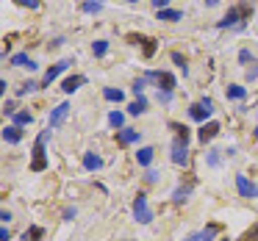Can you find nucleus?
<instances>
[{
	"instance_id": "30",
	"label": "nucleus",
	"mask_w": 258,
	"mask_h": 241,
	"mask_svg": "<svg viewBox=\"0 0 258 241\" xmlns=\"http://www.w3.org/2000/svg\"><path fill=\"white\" fill-rule=\"evenodd\" d=\"M145 81H147V78H139V81H134V92H136V97H139L142 92H145Z\"/></svg>"
},
{
	"instance_id": "7",
	"label": "nucleus",
	"mask_w": 258,
	"mask_h": 241,
	"mask_svg": "<svg viewBox=\"0 0 258 241\" xmlns=\"http://www.w3.org/2000/svg\"><path fill=\"white\" fill-rule=\"evenodd\" d=\"M236 189H239L241 197H247V200H252V197H258V186L250 183V180L244 178V175H236Z\"/></svg>"
},
{
	"instance_id": "41",
	"label": "nucleus",
	"mask_w": 258,
	"mask_h": 241,
	"mask_svg": "<svg viewBox=\"0 0 258 241\" xmlns=\"http://www.w3.org/2000/svg\"><path fill=\"white\" fill-rule=\"evenodd\" d=\"M128 3H136V0H128Z\"/></svg>"
},
{
	"instance_id": "34",
	"label": "nucleus",
	"mask_w": 258,
	"mask_h": 241,
	"mask_svg": "<svg viewBox=\"0 0 258 241\" xmlns=\"http://www.w3.org/2000/svg\"><path fill=\"white\" fill-rule=\"evenodd\" d=\"M239 61H241V64H247V61L252 64V56H250V53H247V50H241V53H239Z\"/></svg>"
},
{
	"instance_id": "10",
	"label": "nucleus",
	"mask_w": 258,
	"mask_h": 241,
	"mask_svg": "<svg viewBox=\"0 0 258 241\" xmlns=\"http://www.w3.org/2000/svg\"><path fill=\"white\" fill-rule=\"evenodd\" d=\"M217 133H219V125H217V122H208V125H203V128H200V133H197V139H200L203 144H206V141H211Z\"/></svg>"
},
{
	"instance_id": "39",
	"label": "nucleus",
	"mask_w": 258,
	"mask_h": 241,
	"mask_svg": "<svg viewBox=\"0 0 258 241\" xmlns=\"http://www.w3.org/2000/svg\"><path fill=\"white\" fill-rule=\"evenodd\" d=\"M219 0H206V6H217Z\"/></svg>"
},
{
	"instance_id": "16",
	"label": "nucleus",
	"mask_w": 258,
	"mask_h": 241,
	"mask_svg": "<svg viewBox=\"0 0 258 241\" xmlns=\"http://www.w3.org/2000/svg\"><path fill=\"white\" fill-rule=\"evenodd\" d=\"M84 167L89 169V172H95V169L103 167V161H100L97 155H92V152H86V155H84Z\"/></svg>"
},
{
	"instance_id": "29",
	"label": "nucleus",
	"mask_w": 258,
	"mask_h": 241,
	"mask_svg": "<svg viewBox=\"0 0 258 241\" xmlns=\"http://www.w3.org/2000/svg\"><path fill=\"white\" fill-rule=\"evenodd\" d=\"M153 53H156V42L145 39V56H153Z\"/></svg>"
},
{
	"instance_id": "3",
	"label": "nucleus",
	"mask_w": 258,
	"mask_h": 241,
	"mask_svg": "<svg viewBox=\"0 0 258 241\" xmlns=\"http://www.w3.org/2000/svg\"><path fill=\"white\" fill-rule=\"evenodd\" d=\"M145 78H147V81H156L161 92H172V89H175V78H172L169 72H158V69H153V72H147Z\"/></svg>"
},
{
	"instance_id": "35",
	"label": "nucleus",
	"mask_w": 258,
	"mask_h": 241,
	"mask_svg": "<svg viewBox=\"0 0 258 241\" xmlns=\"http://www.w3.org/2000/svg\"><path fill=\"white\" fill-rule=\"evenodd\" d=\"M150 3L158 9V12H161V9H167V3H169V0H150Z\"/></svg>"
},
{
	"instance_id": "38",
	"label": "nucleus",
	"mask_w": 258,
	"mask_h": 241,
	"mask_svg": "<svg viewBox=\"0 0 258 241\" xmlns=\"http://www.w3.org/2000/svg\"><path fill=\"white\" fill-rule=\"evenodd\" d=\"M156 178H158V172H153V169H150V172H147V183H156Z\"/></svg>"
},
{
	"instance_id": "21",
	"label": "nucleus",
	"mask_w": 258,
	"mask_h": 241,
	"mask_svg": "<svg viewBox=\"0 0 258 241\" xmlns=\"http://www.w3.org/2000/svg\"><path fill=\"white\" fill-rule=\"evenodd\" d=\"M108 122H111V128L122 130V122H125V117H122L119 111H111V114H108Z\"/></svg>"
},
{
	"instance_id": "8",
	"label": "nucleus",
	"mask_w": 258,
	"mask_h": 241,
	"mask_svg": "<svg viewBox=\"0 0 258 241\" xmlns=\"http://www.w3.org/2000/svg\"><path fill=\"white\" fill-rule=\"evenodd\" d=\"M217 233H219V227H217V224H208L206 230H197V233L186 235V241H211Z\"/></svg>"
},
{
	"instance_id": "40",
	"label": "nucleus",
	"mask_w": 258,
	"mask_h": 241,
	"mask_svg": "<svg viewBox=\"0 0 258 241\" xmlns=\"http://www.w3.org/2000/svg\"><path fill=\"white\" fill-rule=\"evenodd\" d=\"M255 139H258V128H255Z\"/></svg>"
},
{
	"instance_id": "20",
	"label": "nucleus",
	"mask_w": 258,
	"mask_h": 241,
	"mask_svg": "<svg viewBox=\"0 0 258 241\" xmlns=\"http://www.w3.org/2000/svg\"><path fill=\"white\" fill-rule=\"evenodd\" d=\"M12 64H14V67H34V61H31L25 53H17V56H12Z\"/></svg>"
},
{
	"instance_id": "23",
	"label": "nucleus",
	"mask_w": 258,
	"mask_h": 241,
	"mask_svg": "<svg viewBox=\"0 0 258 241\" xmlns=\"http://www.w3.org/2000/svg\"><path fill=\"white\" fill-rule=\"evenodd\" d=\"M103 97L111 100V103H119V100H122V92H119V89H103Z\"/></svg>"
},
{
	"instance_id": "11",
	"label": "nucleus",
	"mask_w": 258,
	"mask_h": 241,
	"mask_svg": "<svg viewBox=\"0 0 258 241\" xmlns=\"http://www.w3.org/2000/svg\"><path fill=\"white\" fill-rule=\"evenodd\" d=\"M117 139H119V144H134V141H139V130L122 128V130H117Z\"/></svg>"
},
{
	"instance_id": "4",
	"label": "nucleus",
	"mask_w": 258,
	"mask_h": 241,
	"mask_svg": "<svg viewBox=\"0 0 258 241\" xmlns=\"http://www.w3.org/2000/svg\"><path fill=\"white\" fill-rule=\"evenodd\" d=\"M211 100H208V97H203L200 103H195V106L189 108V114H191V119H197V122H206L208 117H211Z\"/></svg>"
},
{
	"instance_id": "19",
	"label": "nucleus",
	"mask_w": 258,
	"mask_h": 241,
	"mask_svg": "<svg viewBox=\"0 0 258 241\" xmlns=\"http://www.w3.org/2000/svg\"><path fill=\"white\" fill-rule=\"evenodd\" d=\"M34 122V117H31L28 111H17L14 114V125H17V128H23V125H31Z\"/></svg>"
},
{
	"instance_id": "9",
	"label": "nucleus",
	"mask_w": 258,
	"mask_h": 241,
	"mask_svg": "<svg viewBox=\"0 0 258 241\" xmlns=\"http://www.w3.org/2000/svg\"><path fill=\"white\" fill-rule=\"evenodd\" d=\"M67 111H70L67 103H61V106L53 108V114H50V128H58V125L64 122V117H67Z\"/></svg>"
},
{
	"instance_id": "28",
	"label": "nucleus",
	"mask_w": 258,
	"mask_h": 241,
	"mask_svg": "<svg viewBox=\"0 0 258 241\" xmlns=\"http://www.w3.org/2000/svg\"><path fill=\"white\" fill-rule=\"evenodd\" d=\"M34 89H36V84H34V81H28V84H23V86L17 89V95L23 97V95H28V92H34Z\"/></svg>"
},
{
	"instance_id": "6",
	"label": "nucleus",
	"mask_w": 258,
	"mask_h": 241,
	"mask_svg": "<svg viewBox=\"0 0 258 241\" xmlns=\"http://www.w3.org/2000/svg\"><path fill=\"white\" fill-rule=\"evenodd\" d=\"M45 167H47V161H45V133H42L34 144V164H31V169L39 172V169H45Z\"/></svg>"
},
{
	"instance_id": "1",
	"label": "nucleus",
	"mask_w": 258,
	"mask_h": 241,
	"mask_svg": "<svg viewBox=\"0 0 258 241\" xmlns=\"http://www.w3.org/2000/svg\"><path fill=\"white\" fill-rule=\"evenodd\" d=\"M241 17H250V9H230L217 23V28H241Z\"/></svg>"
},
{
	"instance_id": "22",
	"label": "nucleus",
	"mask_w": 258,
	"mask_h": 241,
	"mask_svg": "<svg viewBox=\"0 0 258 241\" xmlns=\"http://www.w3.org/2000/svg\"><path fill=\"white\" fill-rule=\"evenodd\" d=\"M92 53H95V56L97 58H100V56H106V53H108V42H95V45H92Z\"/></svg>"
},
{
	"instance_id": "13",
	"label": "nucleus",
	"mask_w": 258,
	"mask_h": 241,
	"mask_svg": "<svg viewBox=\"0 0 258 241\" xmlns=\"http://www.w3.org/2000/svg\"><path fill=\"white\" fill-rule=\"evenodd\" d=\"M81 84H86V78H84V75H70V78L64 81V86H61V89L67 92V95H73V92L78 89Z\"/></svg>"
},
{
	"instance_id": "42",
	"label": "nucleus",
	"mask_w": 258,
	"mask_h": 241,
	"mask_svg": "<svg viewBox=\"0 0 258 241\" xmlns=\"http://www.w3.org/2000/svg\"><path fill=\"white\" fill-rule=\"evenodd\" d=\"M222 241H228V238H222Z\"/></svg>"
},
{
	"instance_id": "17",
	"label": "nucleus",
	"mask_w": 258,
	"mask_h": 241,
	"mask_svg": "<svg viewBox=\"0 0 258 241\" xmlns=\"http://www.w3.org/2000/svg\"><path fill=\"white\" fill-rule=\"evenodd\" d=\"M128 111H131V114H145V111H147V100L139 95V97H136V100L128 106Z\"/></svg>"
},
{
	"instance_id": "18",
	"label": "nucleus",
	"mask_w": 258,
	"mask_h": 241,
	"mask_svg": "<svg viewBox=\"0 0 258 241\" xmlns=\"http://www.w3.org/2000/svg\"><path fill=\"white\" fill-rule=\"evenodd\" d=\"M183 14L180 12H175V9H161L158 12V20H167V23H175V20H180Z\"/></svg>"
},
{
	"instance_id": "5",
	"label": "nucleus",
	"mask_w": 258,
	"mask_h": 241,
	"mask_svg": "<svg viewBox=\"0 0 258 241\" xmlns=\"http://www.w3.org/2000/svg\"><path fill=\"white\" fill-rule=\"evenodd\" d=\"M186 161H189V150H186V139H183V136H178V139L172 141V164H178V167H183Z\"/></svg>"
},
{
	"instance_id": "14",
	"label": "nucleus",
	"mask_w": 258,
	"mask_h": 241,
	"mask_svg": "<svg viewBox=\"0 0 258 241\" xmlns=\"http://www.w3.org/2000/svg\"><path fill=\"white\" fill-rule=\"evenodd\" d=\"M20 139H23V133H20L17 125H9V128H3V141H9V144H17Z\"/></svg>"
},
{
	"instance_id": "2",
	"label": "nucleus",
	"mask_w": 258,
	"mask_h": 241,
	"mask_svg": "<svg viewBox=\"0 0 258 241\" xmlns=\"http://www.w3.org/2000/svg\"><path fill=\"white\" fill-rule=\"evenodd\" d=\"M134 216H136V222H142V224H150L153 222V211H150V205H147V197L145 194H139L134 200Z\"/></svg>"
},
{
	"instance_id": "12",
	"label": "nucleus",
	"mask_w": 258,
	"mask_h": 241,
	"mask_svg": "<svg viewBox=\"0 0 258 241\" xmlns=\"http://www.w3.org/2000/svg\"><path fill=\"white\" fill-rule=\"evenodd\" d=\"M67 67H70V61H58V64H53V67L45 72V84H50V81H56V78H58V75H61Z\"/></svg>"
},
{
	"instance_id": "15",
	"label": "nucleus",
	"mask_w": 258,
	"mask_h": 241,
	"mask_svg": "<svg viewBox=\"0 0 258 241\" xmlns=\"http://www.w3.org/2000/svg\"><path fill=\"white\" fill-rule=\"evenodd\" d=\"M153 152H156L153 147H142V150L136 152V161H139L142 167H150V164H153Z\"/></svg>"
},
{
	"instance_id": "25",
	"label": "nucleus",
	"mask_w": 258,
	"mask_h": 241,
	"mask_svg": "<svg viewBox=\"0 0 258 241\" xmlns=\"http://www.w3.org/2000/svg\"><path fill=\"white\" fill-rule=\"evenodd\" d=\"M189 191H191V186H180V189H175V202H183Z\"/></svg>"
},
{
	"instance_id": "24",
	"label": "nucleus",
	"mask_w": 258,
	"mask_h": 241,
	"mask_svg": "<svg viewBox=\"0 0 258 241\" xmlns=\"http://www.w3.org/2000/svg\"><path fill=\"white\" fill-rule=\"evenodd\" d=\"M228 97H230V100H241V97H244V86H230Z\"/></svg>"
},
{
	"instance_id": "33",
	"label": "nucleus",
	"mask_w": 258,
	"mask_h": 241,
	"mask_svg": "<svg viewBox=\"0 0 258 241\" xmlns=\"http://www.w3.org/2000/svg\"><path fill=\"white\" fill-rule=\"evenodd\" d=\"M158 100H161V103H169V100H172V92H161V89H158Z\"/></svg>"
},
{
	"instance_id": "31",
	"label": "nucleus",
	"mask_w": 258,
	"mask_h": 241,
	"mask_svg": "<svg viewBox=\"0 0 258 241\" xmlns=\"http://www.w3.org/2000/svg\"><path fill=\"white\" fill-rule=\"evenodd\" d=\"M172 61L178 64V67L183 69V75H186V61H183V56H180V53H172Z\"/></svg>"
},
{
	"instance_id": "36",
	"label": "nucleus",
	"mask_w": 258,
	"mask_h": 241,
	"mask_svg": "<svg viewBox=\"0 0 258 241\" xmlns=\"http://www.w3.org/2000/svg\"><path fill=\"white\" fill-rule=\"evenodd\" d=\"M241 241H258V227L252 230V233H247V235H244V238H241Z\"/></svg>"
},
{
	"instance_id": "37",
	"label": "nucleus",
	"mask_w": 258,
	"mask_h": 241,
	"mask_svg": "<svg viewBox=\"0 0 258 241\" xmlns=\"http://www.w3.org/2000/svg\"><path fill=\"white\" fill-rule=\"evenodd\" d=\"M247 78H250V81H252V78H258V67H255V64H252V67L247 69Z\"/></svg>"
},
{
	"instance_id": "26",
	"label": "nucleus",
	"mask_w": 258,
	"mask_h": 241,
	"mask_svg": "<svg viewBox=\"0 0 258 241\" xmlns=\"http://www.w3.org/2000/svg\"><path fill=\"white\" fill-rule=\"evenodd\" d=\"M100 9H103L100 0H86L84 3V12H100Z\"/></svg>"
},
{
	"instance_id": "32",
	"label": "nucleus",
	"mask_w": 258,
	"mask_h": 241,
	"mask_svg": "<svg viewBox=\"0 0 258 241\" xmlns=\"http://www.w3.org/2000/svg\"><path fill=\"white\" fill-rule=\"evenodd\" d=\"M20 6H28V9H39V0H14Z\"/></svg>"
},
{
	"instance_id": "27",
	"label": "nucleus",
	"mask_w": 258,
	"mask_h": 241,
	"mask_svg": "<svg viewBox=\"0 0 258 241\" xmlns=\"http://www.w3.org/2000/svg\"><path fill=\"white\" fill-rule=\"evenodd\" d=\"M23 238H25V241H36V238H42V227H31L28 233L23 235Z\"/></svg>"
}]
</instances>
